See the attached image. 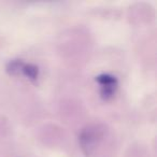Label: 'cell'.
<instances>
[{
    "mask_svg": "<svg viewBox=\"0 0 157 157\" xmlns=\"http://www.w3.org/2000/svg\"><path fill=\"white\" fill-rule=\"evenodd\" d=\"M22 73L28 78L35 81L39 76V69H38L37 66L33 65V63H24L22 68Z\"/></svg>",
    "mask_w": 157,
    "mask_h": 157,
    "instance_id": "obj_2",
    "label": "cell"
},
{
    "mask_svg": "<svg viewBox=\"0 0 157 157\" xmlns=\"http://www.w3.org/2000/svg\"><path fill=\"white\" fill-rule=\"evenodd\" d=\"M25 63H23L20 59H14L11 60L7 65V71L10 74H18L20 72H22V68L24 66Z\"/></svg>",
    "mask_w": 157,
    "mask_h": 157,
    "instance_id": "obj_4",
    "label": "cell"
},
{
    "mask_svg": "<svg viewBox=\"0 0 157 157\" xmlns=\"http://www.w3.org/2000/svg\"><path fill=\"white\" fill-rule=\"evenodd\" d=\"M100 132L97 127H88L82 131L80 136V144L86 155H88L92 150L95 147V144L97 143V140L100 137Z\"/></svg>",
    "mask_w": 157,
    "mask_h": 157,
    "instance_id": "obj_1",
    "label": "cell"
},
{
    "mask_svg": "<svg viewBox=\"0 0 157 157\" xmlns=\"http://www.w3.org/2000/svg\"><path fill=\"white\" fill-rule=\"evenodd\" d=\"M96 81L100 84L101 86H107V85H116L117 86L118 82L117 78L115 76L111 75V74H105L102 73L100 75L96 76Z\"/></svg>",
    "mask_w": 157,
    "mask_h": 157,
    "instance_id": "obj_3",
    "label": "cell"
}]
</instances>
